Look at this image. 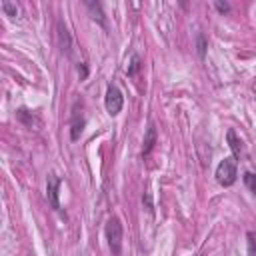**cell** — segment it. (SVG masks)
Wrapping results in <instances>:
<instances>
[{
	"mask_svg": "<svg viewBox=\"0 0 256 256\" xmlns=\"http://www.w3.org/2000/svg\"><path fill=\"white\" fill-rule=\"evenodd\" d=\"M86 8L90 10L92 20L106 28V16H104V12H102V4H100V2H86Z\"/></svg>",
	"mask_w": 256,
	"mask_h": 256,
	"instance_id": "8",
	"label": "cell"
},
{
	"mask_svg": "<svg viewBox=\"0 0 256 256\" xmlns=\"http://www.w3.org/2000/svg\"><path fill=\"white\" fill-rule=\"evenodd\" d=\"M246 238H248V254L250 256H256V234L254 232H248Z\"/></svg>",
	"mask_w": 256,
	"mask_h": 256,
	"instance_id": "14",
	"label": "cell"
},
{
	"mask_svg": "<svg viewBox=\"0 0 256 256\" xmlns=\"http://www.w3.org/2000/svg\"><path fill=\"white\" fill-rule=\"evenodd\" d=\"M60 186H62L60 176L50 174L48 180H46V196H48V204L56 212H60Z\"/></svg>",
	"mask_w": 256,
	"mask_h": 256,
	"instance_id": "4",
	"label": "cell"
},
{
	"mask_svg": "<svg viewBox=\"0 0 256 256\" xmlns=\"http://www.w3.org/2000/svg\"><path fill=\"white\" fill-rule=\"evenodd\" d=\"M106 240H108V248L114 256L120 254L122 250V238H124V228H122V222L118 216H110L108 222H106Z\"/></svg>",
	"mask_w": 256,
	"mask_h": 256,
	"instance_id": "1",
	"label": "cell"
},
{
	"mask_svg": "<svg viewBox=\"0 0 256 256\" xmlns=\"http://www.w3.org/2000/svg\"><path fill=\"white\" fill-rule=\"evenodd\" d=\"M226 140H228V146H230L232 154H234V156H240V154H242V140L236 136L234 130H228V132H226Z\"/></svg>",
	"mask_w": 256,
	"mask_h": 256,
	"instance_id": "9",
	"label": "cell"
},
{
	"mask_svg": "<svg viewBox=\"0 0 256 256\" xmlns=\"http://www.w3.org/2000/svg\"><path fill=\"white\" fill-rule=\"evenodd\" d=\"M140 66H142L140 56H138V54H132V58H130V62H128V66H126V74H128V76H136L138 70H140Z\"/></svg>",
	"mask_w": 256,
	"mask_h": 256,
	"instance_id": "10",
	"label": "cell"
},
{
	"mask_svg": "<svg viewBox=\"0 0 256 256\" xmlns=\"http://www.w3.org/2000/svg\"><path fill=\"white\" fill-rule=\"evenodd\" d=\"M216 182L220 186H232L236 182V176H238V164L232 156L220 160V164L216 166Z\"/></svg>",
	"mask_w": 256,
	"mask_h": 256,
	"instance_id": "2",
	"label": "cell"
},
{
	"mask_svg": "<svg viewBox=\"0 0 256 256\" xmlns=\"http://www.w3.org/2000/svg\"><path fill=\"white\" fill-rule=\"evenodd\" d=\"M78 74H80V78H82V80L88 76V70H86V66H84V64H80V62H78Z\"/></svg>",
	"mask_w": 256,
	"mask_h": 256,
	"instance_id": "16",
	"label": "cell"
},
{
	"mask_svg": "<svg viewBox=\"0 0 256 256\" xmlns=\"http://www.w3.org/2000/svg\"><path fill=\"white\" fill-rule=\"evenodd\" d=\"M242 180H244L246 188L256 196V174H252V172H244V174H242Z\"/></svg>",
	"mask_w": 256,
	"mask_h": 256,
	"instance_id": "12",
	"label": "cell"
},
{
	"mask_svg": "<svg viewBox=\"0 0 256 256\" xmlns=\"http://www.w3.org/2000/svg\"><path fill=\"white\" fill-rule=\"evenodd\" d=\"M84 124H86V120H84V116H82V112L78 110V104H76L74 110H72V118H70V138L72 140L80 138V134L84 130Z\"/></svg>",
	"mask_w": 256,
	"mask_h": 256,
	"instance_id": "6",
	"label": "cell"
},
{
	"mask_svg": "<svg viewBox=\"0 0 256 256\" xmlns=\"http://www.w3.org/2000/svg\"><path fill=\"white\" fill-rule=\"evenodd\" d=\"M56 36H58V46H60V50H62L66 56H70V54H72V46H74V42H72V34H70V30L66 28V24H64L62 20L56 22Z\"/></svg>",
	"mask_w": 256,
	"mask_h": 256,
	"instance_id": "5",
	"label": "cell"
},
{
	"mask_svg": "<svg viewBox=\"0 0 256 256\" xmlns=\"http://www.w3.org/2000/svg\"><path fill=\"white\" fill-rule=\"evenodd\" d=\"M122 106H124V94L120 92V88L116 84H108L106 96H104V108H106V112L110 116H116V114H120Z\"/></svg>",
	"mask_w": 256,
	"mask_h": 256,
	"instance_id": "3",
	"label": "cell"
},
{
	"mask_svg": "<svg viewBox=\"0 0 256 256\" xmlns=\"http://www.w3.org/2000/svg\"><path fill=\"white\" fill-rule=\"evenodd\" d=\"M206 48H208V40H206V36H204V34H198V36H196V52H198L200 58L206 56Z\"/></svg>",
	"mask_w": 256,
	"mask_h": 256,
	"instance_id": "11",
	"label": "cell"
},
{
	"mask_svg": "<svg viewBox=\"0 0 256 256\" xmlns=\"http://www.w3.org/2000/svg\"><path fill=\"white\" fill-rule=\"evenodd\" d=\"M156 140H158V130H156L154 122H150L146 128V134H144V142H142V156H148L152 152Z\"/></svg>",
	"mask_w": 256,
	"mask_h": 256,
	"instance_id": "7",
	"label": "cell"
},
{
	"mask_svg": "<svg viewBox=\"0 0 256 256\" xmlns=\"http://www.w3.org/2000/svg\"><path fill=\"white\" fill-rule=\"evenodd\" d=\"M0 6H2V10H4V14H6V16H12V18H14V16L18 14V6H16V4H12V2H8V0H4Z\"/></svg>",
	"mask_w": 256,
	"mask_h": 256,
	"instance_id": "13",
	"label": "cell"
},
{
	"mask_svg": "<svg viewBox=\"0 0 256 256\" xmlns=\"http://www.w3.org/2000/svg\"><path fill=\"white\" fill-rule=\"evenodd\" d=\"M214 6H216V10L222 12V14H226V12L230 10V4H228V2H216Z\"/></svg>",
	"mask_w": 256,
	"mask_h": 256,
	"instance_id": "15",
	"label": "cell"
}]
</instances>
